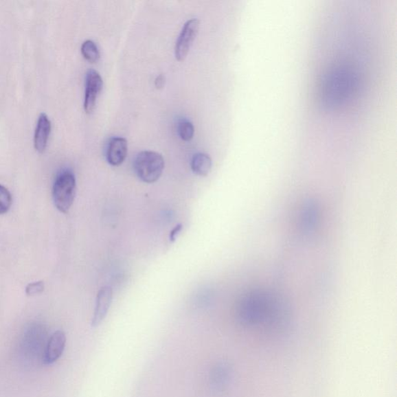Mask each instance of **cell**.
<instances>
[{
    "label": "cell",
    "instance_id": "cell-1",
    "mask_svg": "<svg viewBox=\"0 0 397 397\" xmlns=\"http://www.w3.org/2000/svg\"><path fill=\"white\" fill-rule=\"evenodd\" d=\"M357 76L351 70L340 68L330 71L323 81V104L334 108L345 104L357 88Z\"/></svg>",
    "mask_w": 397,
    "mask_h": 397
},
{
    "label": "cell",
    "instance_id": "cell-2",
    "mask_svg": "<svg viewBox=\"0 0 397 397\" xmlns=\"http://www.w3.org/2000/svg\"><path fill=\"white\" fill-rule=\"evenodd\" d=\"M273 294L266 292H252L240 304V315L248 323H256L273 314L280 308V300Z\"/></svg>",
    "mask_w": 397,
    "mask_h": 397
},
{
    "label": "cell",
    "instance_id": "cell-3",
    "mask_svg": "<svg viewBox=\"0 0 397 397\" xmlns=\"http://www.w3.org/2000/svg\"><path fill=\"white\" fill-rule=\"evenodd\" d=\"M165 168V161L159 153L146 151L137 155L135 170L138 178L146 183L157 182Z\"/></svg>",
    "mask_w": 397,
    "mask_h": 397
},
{
    "label": "cell",
    "instance_id": "cell-4",
    "mask_svg": "<svg viewBox=\"0 0 397 397\" xmlns=\"http://www.w3.org/2000/svg\"><path fill=\"white\" fill-rule=\"evenodd\" d=\"M76 190V177L70 172L59 175L53 186V201L62 213H68L73 204Z\"/></svg>",
    "mask_w": 397,
    "mask_h": 397
},
{
    "label": "cell",
    "instance_id": "cell-5",
    "mask_svg": "<svg viewBox=\"0 0 397 397\" xmlns=\"http://www.w3.org/2000/svg\"><path fill=\"white\" fill-rule=\"evenodd\" d=\"M200 28V21L191 19L185 23L175 47V56L178 61H184L190 47L196 38Z\"/></svg>",
    "mask_w": 397,
    "mask_h": 397
},
{
    "label": "cell",
    "instance_id": "cell-6",
    "mask_svg": "<svg viewBox=\"0 0 397 397\" xmlns=\"http://www.w3.org/2000/svg\"><path fill=\"white\" fill-rule=\"evenodd\" d=\"M102 88H103V79L99 72L93 69L89 70L87 74L85 101H84V109L87 113H91L94 111Z\"/></svg>",
    "mask_w": 397,
    "mask_h": 397
},
{
    "label": "cell",
    "instance_id": "cell-7",
    "mask_svg": "<svg viewBox=\"0 0 397 397\" xmlns=\"http://www.w3.org/2000/svg\"><path fill=\"white\" fill-rule=\"evenodd\" d=\"M66 345V336L63 330L54 332L47 341L43 361L46 365H52L61 358Z\"/></svg>",
    "mask_w": 397,
    "mask_h": 397
},
{
    "label": "cell",
    "instance_id": "cell-8",
    "mask_svg": "<svg viewBox=\"0 0 397 397\" xmlns=\"http://www.w3.org/2000/svg\"><path fill=\"white\" fill-rule=\"evenodd\" d=\"M113 300V290L111 286L101 288L96 297L92 326L98 327L104 321L109 311Z\"/></svg>",
    "mask_w": 397,
    "mask_h": 397
},
{
    "label": "cell",
    "instance_id": "cell-9",
    "mask_svg": "<svg viewBox=\"0 0 397 397\" xmlns=\"http://www.w3.org/2000/svg\"><path fill=\"white\" fill-rule=\"evenodd\" d=\"M128 141L123 137H113L108 144L106 160L112 166L123 163L128 155Z\"/></svg>",
    "mask_w": 397,
    "mask_h": 397
},
{
    "label": "cell",
    "instance_id": "cell-10",
    "mask_svg": "<svg viewBox=\"0 0 397 397\" xmlns=\"http://www.w3.org/2000/svg\"><path fill=\"white\" fill-rule=\"evenodd\" d=\"M52 124L45 113H41L34 135V147L40 153L44 152L49 137Z\"/></svg>",
    "mask_w": 397,
    "mask_h": 397
},
{
    "label": "cell",
    "instance_id": "cell-11",
    "mask_svg": "<svg viewBox=\"0 0 397 397\" xmlns=\"http://www.w3.org/2000/svg\"><path fill=\"white\" fill-rule=\"evenodd\" d=\"M319 220V210L316 203L313 201L306 202L302 209V227L305 233H310L315 230Z\"/></svg>",
    "mask_w": 397,
    "mask_h": 397
},
{
    "label": "cell",
    "instance_id": "cell-12",
    "mask_svg": "<svg viewBox=\"0 0 397 397\" xmlns=\"http://www.w3.org/2000/svg\"><path fill=\"white\" fill-rule=\"evenodd\" d=\"M191 168L196 175L207 177L212 171V160L207 154H196L192 159Z\"/></svg>",
    "mask_w": 397,
    "mask_h": 397
},
{
    "label": "cell",
    "instance_id": "cell-13",
    "mask_svg": "<svg viewBox=\"0 0 397 397\" xmlns=\"http://www.w3.org/2000/svg\"><path fill=\"white\" fill-rule=\"evenodd\" d=\"M30 332L28 336L25 337L23 341V350L27 352L29 356L37 357V354L40 353L42 348L45 350L46 345H45V338L41 335H38L36 332Z\"/></svg>",
    "mask_w": 397,
    "mask_h": 397
},
{
    "label": "cell",
    "instance_id": "cell-14",
    "mask_svg": "<svg viewBox=\"0 0 397 397\" xmlns=\"http://www.w3.org/2000/svg\"><path fill=\"white\" fill-rule=\"evenodd\" d=\"M81 52L84 58L91 63H98L100 58L98 46L93 41H86L82 45Z\"/></svg>",
    "mask_w": 397,
    "mask_h": 397
},
{
    "label": "cell",
    "instance_id": "cell-15",
    "mask_svg": "<svg viewBox=\"0 0 397 397\" xmlns=\"http://www.w3.org/2000/svg\"><path fill=\"white\" fill-rule=\"evenodd\" d=\"M178 133L182 140L185 141H191L195 133L194 124L188 122V120H182L178 126Z\"/></svg>",
    "mask_w": 397,
    "mask_h": 397
},
{
    "label": "cell",
    "instance_id": "cell-16",
    "mask_svg": "<svg viewBox=\"0 0 397 397\" xmlns=\"http://www.w3.org/2000/svg\"><path fill=\"white\" fill-rule=\"evenodd\" d=\"M12 204L10 192L4 186L0 185V214L8 212Z\"/></svg>",
    "mask_w": 397,
    "mask_h": 397
},
{
    "label": "cell",
    "instance_id": "cell-17",
    "mask_svg": "<svg viewBox=\"0 0 397 397\" xmlns=\"http://www.w3.org/2000/svg\"><path fill=\"white\" fill-rule=\"evenodd\" d=\"M45 290V284L42 281L35 282L34 284H29L26 288V293L28 296L39 294Z\"/></svg>",
    "mask_w": 397,
    "mask_h": 397
},
{
    "label": "cell",
    "instance_id": "cell-18",
    "mask_svg": "<svg viewBox=\"0 0 397 397\" xmlns=\"http://www.w3.org/2000/svg\"><path fill=\"white\" fill-rule=\"evenodd\" d=\"M183 230V225H178L173 228L172 231L170 232V242H174L177 240L179 234Z\"/></svg>",
    "mask_w": 397,
    "mask_h": 397
},
{
    "label": "cell",
    "instance_id": "cell-19",
    "mask_svg": "<svg viewBox=\"0 0 397 397\" xmlns=\"http://www.w3.org/2000/svg\"><path fill=\"white\" fill-rule=\"evenodd\" d=\"M164 83H165V78L162 75H160L155 80V86L157 88H161L162 87H163Z\"/></svg>",
    "mask_w": 397,
    "mask_h": 397
}]
</instances>
